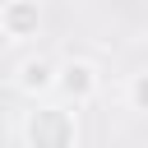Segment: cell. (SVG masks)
<instances>
[{"label":"cell","mask_w":148,"mask_h":148,"mask_svg":"<svg viewBox=\"0 0 148 148\" xmlns=\"http://www.w3.org/2000/svg\"><path fill=\"white\" fill-rule=\"evenodd\" d=\"M23 143L28 148H79V111L56 102H32L23 116Z\"/></svg>","instance_id":"cell-1"},{"label":"cell","mask_w":148,"mask_h":148,"mask_svg":"<svg viewBox=\"0 0 148 148\" xmlns=\"http://www.w3.org/2000/svg\"><path fill=\"white\" fill-rule=\"evenodd\" d=\"M56 83H60V60H51V56H23L14 65V88L28 102H51Z\"/></svg>","instance_id":"cell-2"},{"label":"cell","mask_w":148,"mask_h":148,"mask_svg":"<svg viewBox=\"0 0 148 148\" xmlns=\"http://www.w3.org/2000/svg\"><path fill=\"white\" fill-rule=\"evenodd\" d=\"M97 88H102V74H97V65H92V60H83V56L60 60L56 97H60L65 106H83V102H92V97H97Z\"/></svg>","instance_id":"cell-3"},{"label":"cell","mask_w":148,"mask_h":148,"mask_svg":"<svg viewBox=\"0 0 148 148\" xmlns=\"http://www.w3.org/2000/svg\"><path fill=\"white\" fill-rule=\"evenodd\" d=\"M0 32H5L9 42L37 37V32H42V5H32V0H5V5H0Z\"/></svg>","instance_id":"cell-4"},{"label":"cell","mask_w":148,"mask_h":148,"mask_svg":"<svg viewBox=\"0 0 148 148\" xmlns=\"http://www.w3.org/2000/svg\"><path fill=\"white\" fill-rule=\"evenodd\" d=\"M125 102H130L134 111H143V116H148V65L130 74V83H125Z\"/></svg>","instance_id":"cell-5"}]
</instances>
